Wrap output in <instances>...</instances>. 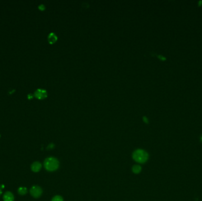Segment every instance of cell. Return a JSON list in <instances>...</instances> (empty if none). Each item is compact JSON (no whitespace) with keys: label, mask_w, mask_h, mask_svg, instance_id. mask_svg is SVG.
<instances>
[{"label":"cell","mask_w":202,"mask_h":201,"mask_svg":"<svg viewBox=\"0 0 202 201\" xmlns=\"http://www.w3.org/2000/svg\"><path fill=\"white\" fill-rule=\"evenodd\" d=\"M142 167L139 165H135L132 167V171L135 174H138L141 172Z\"/></svg>","instance_id":"cell-8"},{"label":"cell","mask_w":202,"mask_h":201,"mask_svg":"<svg viewBox=\"0 0 202 201\" xmlns=\"http://www.w3.org/2000/svg\"><path fill=\"white\" fill-rule=\"evenodd\" d=\"M4 201H14V198L13 194L10 192H7L3 196Z\"/></svg>","instance_id":"cell-6"},{"label":"cell","mask_w":202,"mask_h":201,"mask_svg":"<svg viewBox=\"0 0 202 201\" xmlns=\"http://www.w3.org/2000/svg\"><path fill=\"white\" fill-rule=\"evenodd\" d=\"M2 194V191H1V189H0V195H1Z\"/></svg>","instance_id":"cell-13"},{"label":"cell","mask_w":202,"mask_h":201,"mask_svg":"<svg viewBox=\"0 0 202 201\" xmlns=\"http://www.w3.org/2000/svg\"><path fill=\"white\" fill-rule=\"evenodd\" d=\"M57 40V36L54 33H51L48 36V41L50 43H54Z\"/></svg>","instance_id":"cell-7"},{"label":"cell","mask_w":202,"mask_h":201,"mask_svg":"<svg viewBox=\"0 0 202 201\" xmlns=\"http://www.w3.org/2000/svg\"><path fill=\"white\" fill-rule=\"evenodd\" d=\"M51 201H63V198L60 195H56L52 198Z\"/></svg>","instance_id":"cell-10"},{"label":"cell","mask_w":202,"mask_h":201,"mask_svg":"<svg viewBox=\"0 0 202 201\" xmlns=\"http://www.w3.org/2000/svg\"><path fill=\"white\" fill-rule=\"evenodd\" d=\"M35 96L39 99H43L47 97V93L46 90L42 89H37L34 93Z\"/></svg>","instance_id":"cell-4"},{"label":"cell","mask_w":202,"mask_h":201,"mask_svg":"<svg viewBox=\"0 0 202 201\" xmlns=\"http://www.w3.org/2000/svg\"><path fill=\"white\" fill-rule=\"evenodd\" d=\"M39 8L40 9H44L45 8V7L44 5H43V4H41L39 6Z\"/></svg>","instance_id":"cell-11"},{"label":"cell","mask_w":202,"mask_h":201,"mask_svg":"<svg viewBox=\"0 0 202 201\" xmlns=\"http://www.w3.org/2000/svg\"><path fill=\"white\" fill-rule=\"evenodd\" d=\"M45 168L49 172H54L59 167V162L56 157H49L44 162Z\"/></svg>","instance_id":"cell-2"},{"label":"cell","mask_w":202,"mask_h":201,"mask_svg":"<svg viewBox=\"0 0 202 201\" xmlns=\"http://www.w3.org/2000/svg\"><path fill=\"white\" fill-rule=\"evenodd\" d=\"M30 192L32 196L35 198H38L43 193V190L40 186L35 185L31 187Z\"/></svg>","instance_id":"cell-3"},{"label":"cell","mask_w":202,"mask_h":201,"mask_svg":"<svg viewBox=\"0 0 202 201\" xmlns=\"http://www.w3.org/2000/svg\"><path fill=\"white\" fill-rule=\"evenodd\" d=\"M28 97L29 99H31V97H33V96H31V94H29L28 95Z\"/></svg>","instance_id":"cell-12"},{"label":"cell","mask_w":202,"mask_h":201,"mask_svg":"<svg viewBox=\"0 0 202 201\" xmlns=\"http://www.w3.org/2000/svg\"><path fill=\"white\" fill-rule=\"evenodd\" d=\"M132 159L137 163H144L148 160L149 157L148 153L144 150L138 149L132 153Z\"/></svg>","instance_id":"cell-1"},{"label":"cell","mask_w":202,"mask_h":201,"mask_svg":"<svg viewBox=\"0 0 202 201\" xmlns=\"http://www.w3.org/2000/svg\"><path fill=\"white\" fill-rule=\"evenodd\" d=\"M41 164L39 162H35L31 166V171L34 172H39L41 169Z\"/></svg>","instance_id":"cell-5"},{"label":"cell","mask_w":202,"mask_h":201,"mask_svg":"<svg viewBox=\"0 0 202 201\" xmlns=\"http://www.w3.org/2000/svg\"><path fill=\"white\" fill-rule=\"evenodd\" d=\"M27 192V189L25 187H20L18 189V193L21 195H24Z\"/></svg>","instance_id":"cell-9"}]
</instances>
